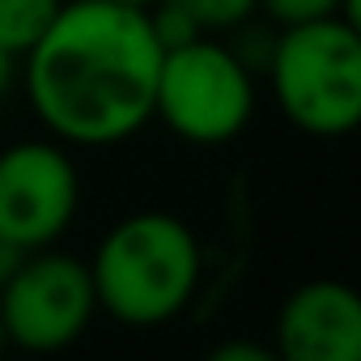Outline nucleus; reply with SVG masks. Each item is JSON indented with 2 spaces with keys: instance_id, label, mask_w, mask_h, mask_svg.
Segmentation results:
<instances>
[{
  "instance_id": "obj_1",
  "label": "nucleus",
  "mask_w": 361,
  "mask_h": 361,
  "mask_svg": "<svg viewBox=\"0 0 361 361\" xmlns=\"http://www.w3.org/2000/svg\"><path fill=\"white\" fill-rule=\"evenodd\" d=\"M161 51L145 5L68 0L22 56L30 111L64 145H119L153 119Z\"/></svg>"
},
{
  "instance_id": "obj_2",
  "label": "nucleus",
  "mask_w": 361,
  "mask_h": 361,
  "mask_svg": "<svg viewBox=\"0 0 361 361\" xmlns=\"http://www.w3.org/2000/svg\"><path fill=\"white\" fill-rule=\"evenodd\" d=\"M85 268L98 310L123 327H161L192 306L204 251L183 217L149 209L115 221Z\"/></svg>"
},
{
  "instance_id": "obj_3",
  "label": "nucleus",
  "mask_w": 361,
  "mask_h": 361,
  "mask_svg": "<svg viewBox=\"0 0 361 361\" xmlns=\"http://www.w3.org/2000/svg\"><path fill=\"white\" fill-rule=\"evenodd\" d=\"M281 115L306 136H348L361 119V35L344 18L281 26L268 56Z\"/></svg>"
},
{
  "instance_id": "obj_4",
  "label": "nucleus",
  "mask_w": 361,
  "mask_h": 361,
  "mask_svg": "<svg viewBox=\"0 0 361 361\" xmlns=\"http://www.w3.org/2000/svg\"><path fill=\"white\" fill-rule=\"evenodd\" d=\"M153 115L188 145H226L255 115L247 60L217 35H196L161 51Z\"/></svg>"
},
{
  "instance_id": "obj_5",
  "label": "nucleus",
  "mask_w": 361,
  "mask_h": 361,
  "mask_svg": "<svg viewBox=\"0 0 361 361\" xmlns=\"http://www.w3.org/2000/svg\"><path fill=\"white\" fill-rule=\"evenodd\" d=\"M98 310L90 268L64 251H26L0 281V327L5 344L26 353H60L85 336Z\"/></svg>"
},
{
  "instance_id": "obj_6",
  "label": "nucleus",
  "mask_w": 361,
  "mask_h": 361,
  "mask_svg": "<svg viewBox=\"0 0 361 361\" xmlns=\"http://www.w3.org/2000/svg\"><path fill=\"white\" fill-rule=\"evenodd\" d=\"M81 204V174L64 140H18L0 149V238L43 251L68 234Z\"/></svg>"
},
{
  "instance_id": "obj_7",
  "label": "nucleus",
  "mask_w": 361,
  "mask_h": 361,
  "mask_svg": "<svg viewBox=\"0 0 361 361\" xmlns=\"http://www.w3.org/2000/svg\"><path fill=\"white\" fill-rule=\"evenodd\" d=\"M281 361H357L361 357V302L344 281L298 285L276 314Z\"/></svg>"
},
{
  "instance_id": "obj_8",
  "label": "nucleus",
  "mask_w": 361,
  "mask_h": 361,
  "mask_svg": "<svg viewBox=\"0 0 361 361\" xmlns=\"http://www.w3.org/2000/svg\"><path fill=\"white\" fill-rule=\"evenodd\" d=\"M64 0H0V47L22 60L56 22Z\"/></svg>"
},
{
  "instance_id": "obj_9",
  "label": "nucleus",
  "mask_w": 361,
  "mask_h": 361,
  "mask_svg": "<svg viewBox=\"0 0 361 361\" xmlns=\"http://www.w3.org/2000/svg\"><path fill=\"white\" fill-rule=\"evenodd\" d=\"M183 13L196 35H230L243 30L255 13H259V0H166Z\"/></svg>"
},
{
  "instance_id": "obj_10",
  "label": "nucleus",
  "mask_w": 361,
  "mask_h": 361,
  "mask_svg": "<svg viewBox=\"0 0 361 361\" xmlns=\"http://www.w3.org/2000/svg\"><path fill=\"white\" fill-rule=\"evenodd\" d=\"M259 9L276 22V26H302V22H319V18H344V22H361L357 0H259Z\"/></svg>"
},
{
  "instance_id": "obj_11",
  "label": "nucleus",
  "mask_w": 361,
  "mask_h": 361,
  "mask_svg": "<svg viewBox=\"0 0 361 361\" xmlns=\"http://www.w3.org/2000/svg\"><path fill=\"white\" fill-rule=\"evenodd\" d=\"M213 361H276V348L255 340H226L213 348Z\"/></svg>"
},
{
  "instance_id": "obj_12",
  "label": "nucleus",
  "mask_w": 361,
  "mask_h": 361,
  "mask_svg": "<svg viewBox=\"0 0 361 361\" xmlns=\"http://www.w3.org/2000/svg\"><path fill=\"white\" fill-rule=\"evenodd\" d=\"M22 255H26V251H18L13 243H5V238H0V281H5V276H9V272L22 264Z\"/></svg>"
},
{
  "instance_id": "obj_13",
  "label": "nucleus",
  "mask_w": 361,
  "mask_h": 361,
  "mask_svg": "<svg viewBox=\"0 0 361 361\" xmlns=\"http://www.w3.org/2000/svg\"><path fill=\"white\" fill-rule=\"evenodd\" d=\"M13 68H18V60H13L5 47H0V102H5V94L13 90Z\"/></svg>"
},
{
  "instance_id": "obj_14",
  "label": "nucleus",
  "mask_w": 361,
  "mask_h": 361,
  "mask_svg": "<svg viewBox=\"0 0 361 361\" xmlns=\"http://www.w3.org/2000/svg\"><path fill=\"white\" fill-rule=\"evenodd\" d=\"M123 5H145V9H149V5H153V0H123Z\"/></svg>"
},
{
  "instance_id": "obj_15",
  "label": "nucleus",
  "mask_w": 361,
  "mask_h": 361,
  "mask_svg": "<svg viewBox=\"0 0 361 361\" xmlns=\"http://www.w3.org/2000/svg\"><path fill=\"white\" fill-rule=\"evenodd\" d=\"M0 348H5V327H0Z\"/></svg>"
}]
</instances>
